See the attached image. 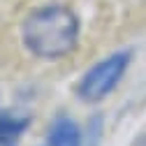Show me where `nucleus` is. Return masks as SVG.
Returning a JSON list of instances; mask_svg holds the SVG:
<instances>
[{
	"mask_svg": "<svg viewBox=\"0 0 146 146\" xmlns=\"http://www.w3.org/2000/svg\"><path fill=\"white\" fill-rule=\"evenodd\" d=\"M81 23L67 5H44L33 9L21 23L23 46L35 58L60 60L70 56L79 44Z\"/></svg>",
	"mask_w": 146,
	"mask_h": 146,
	"instance_id": "1",
	"label": "nucleus"
},
{
	"mask_svg": "<svg viewBox=\"0 0 146 146\" xmlns=\"http://www.w3.org/2000/svg\"><path fill=\"white\" fill-rule=\"evenodd\" d=\"M130 60H132V49H121L98 60L93 67H88L77 84L79 100L95 104V102H102L107 95H111L116 86L121 84V79L125 77Z\"/></svg>",
	"mask_w": 146,
	"mask_h": 146,
	"instance_id": "2",
	"label": "nucleus"
},
{
	"mask_svg": "<svg viewBox=\"0 0 146 146\" xmlns=\"http://www.w3.org/2000/svg\"><path fill=\"white\" fill-rule=\"evenodd\" d=\"M46 141L49 146H84V137H81L77 121L65 114H58L51 121Z\"/></svg>",
	"mask_w": 146,
	"mask_h": 146,
	"instance_id": "3",
	"label": "nucleus"
},
{
	"mask_svg": "<svg viewBox=\"0 0 146 146\" xmlns=\"http://www.w3.org/2000/svg\"><path fill=\"white\" fill-rule=\"evenodd\" d=\"M30 123H33V118L28 114L0 111V135H3V137H12V139H19L30 127Z\"/></svg>",
	"mask_w": 146,
	"mask_h": 146,
	"instance_id": "4",
	"label": "nucleus"
},
{
	"mask_svg": "<svg viewBox=\"0 0 146 146\" xmlns=\"http://www.w3.org/2000/svg\"><path fill=\"white\" fill-rule=\"evenodd\" d=\"M130 146H146V132H141V135H139V137H135V139H132V144H130Z\"/></svg>",
	"mask_w": 146,
	"mask_h": 146,
	"instance_id": "5",
	"label": "nucleus"
},
{
	"mask_svg": "<svg viewBox=\"0 0 146 146\" xmlns=\"http://www.w3.org/2000/svg\"><path fill=\"white\" fill-rule=\"evenodd\" d=\"M16 141H19V139H12V137H3V135H0V146H16Z\"/></svg>",
	"mask_w": 146,
	"mask_h": 146,
	"instance_id": "6",
	"label": "nucleus"
}]
</instances>
